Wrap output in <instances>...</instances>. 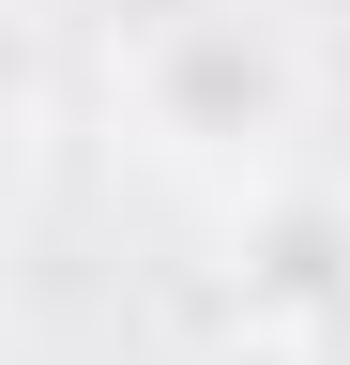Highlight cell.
Returning a JSON list of instances; mask_svg holds the SVG:
<instances>
[{
  "label": "cell",
  "instance_id": "obj_2",
  "mask_svg": "<svg viewBox=\"0 0 350 365\" xmlns=\"http://www.w3.org/2000/svg\"><path fill=\"white\" fill-rule=\"evenodd\" d=\"M229 289H244V335H304V319L350 304V198L335 182H259L229 198Z\"/></svg>",
  "mask_w": 350,
  "mask_h": 365
},
{
  "label": "cell",
  "instance_id": "obj_3",
  "mask_svg": "<svg viewBox=\"0 0 350 365\" xmlns=\"http://www.w3.org/2000/svg\"><path fill=\"white\" fill-rule=\"evenodd\" d=\"M289 350H304V365H350V304H335V319H304Z\"/></svg>",
  "mask_w": 350,
  "mask_h": 365
},
{
  "label": "cell",
  "instance_id": "obj_4",
  "mask_svg": "<svg viewBox=\"0 0 350 365\" xmlns=\"http://www.w3.org/2000/svg\"><path fill=\"white\" fill-rule=\"evenodd\" d=\"M213 365H304L289 335H229V350H213Z\"/></svg>",
  "mask_w": 350,
  "mask_h": 365
},
{
  "label": "cell",
  "instance_id": "obj_1",
  "mask_svg": "<svg viewBox=\"0 0 350 365\" xmlns=\"http://www.w3.org/2000/svg\"><path fill=\"white\" fill-rule=\"evenodd\" d=\"M107 122L138 137L153 168L183 182H289V137H304V61L274 16H244V0H168L107 46Z\"/></svg>",
  "mask_w": 350,
  "mask_h": 365
}]
</instances>
